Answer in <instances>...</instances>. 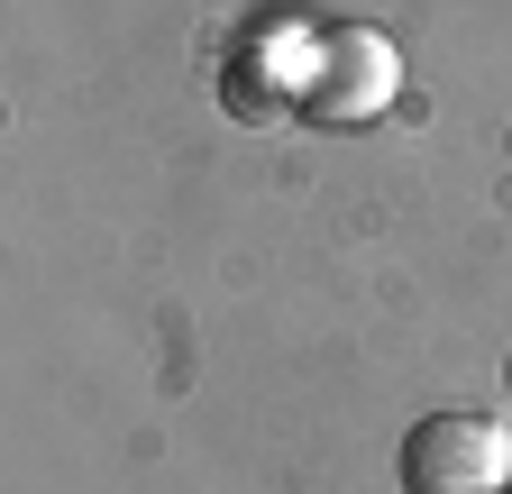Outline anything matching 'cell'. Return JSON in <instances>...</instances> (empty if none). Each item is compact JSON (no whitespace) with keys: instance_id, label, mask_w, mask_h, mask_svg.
<instances>
[{"instance_id":"obj_1","label":"cell","mask_w":512,"mask_h":494,"mask_svg":"<svg viewBox=\"0 0 512 494\" xmlns=\"http://www.w3.org/2000/svg\"><path fill=\"white\" fill-rule=\"evenodd\" d=\"M394 476H403V494H503L512 430L494 412H421L403 430Z\"/></svg>"},{"instance_id":"obj_2","label":"cell","mask_w":512,"mask_h":494,"mask_svg":"<svg viewBox=\"0 0 512 494\" xmlns=\"http://www.w3.org/2000/svg\"><path fill=\"white\" fill-rule=\"evenodd\" d=\"M403 92V55L394 37L375 28H330L311 37V65H302V119H320V129H357V119H375L384 101Z\"/></svg>"},{"instance_id":"obj_3","label":"cell","mask_w":512,"mask_h":494,"mask_svg":"<svg viewBox=\"0 0 512 494\" xmlns=\"http://www.w3.org/2000/svg\"><path fill=\"white\" fill-rule=\"evenodd\" d=\"M503 385H512V357H503Z\"/></svg>"}]
</instances>
